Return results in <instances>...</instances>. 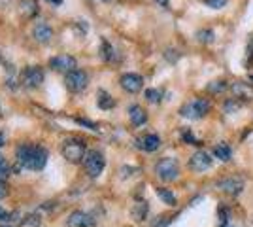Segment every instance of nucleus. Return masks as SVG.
<instances>
[{
    "mask_svg": "<svg viewBox=\"0 0 253 227\" xmlns=\"http://www.w3.org/2000/svg\"><path fill=\"white\" fill-rule=\"evenodd\" d=\"M15 159L23 169L29 171H42L47 163V151L42 146H17L15 148Z\"/></svg>",
    "mask_w": 253,
    "mask_h": 227,
    "instance_id": "obj_1",
    "label": "nucleus"
},
{
    "mask_svg": "<svg viewBox=\"0 0 253 227\" xmlns=\"http://www.w3.org/2000/svg\"><path fill=\"white\" fill-rule=\"evenodd\" d=\"M155 174L163 182H174L179 176V165L174 157H163L155 163Z\"/></svg>",
    "mask_w": 253,
    "mask_h": 227,
    "instance_id": "obj_2",
    "label": "nucleus"
},
{
    "mask_svg": "<svg viewBox=\"0 0 253 227\" xmlns=\"http://www.w3.org/2000/svg\"><path fill=\"white\" fill-rule=\"evenodd\" d=\"M210 108H211L210 100H206V98H195V100H191L187 104H183L179 108V114L187 119H201L210 112Z\"/></svg>",
    "mask_w": 253,
    "mask_h": 227,
    "instance_id": "obj_3",
    "label": "nucleus"
},
{
    "mask_svg": "<svg viewBox=\"0 0 253 227\" xmlns=\"http://www.w3.org/2000/svg\"><path fill=\"white\" fill-rule=\"evenodd\" d=\"M63 157L70 163H80L85 159V142L80 138H68L63 142Z\"/></svg>",
    "mask_w": 253,
    "mask_h": 227,
    "instance_id": "obj_4",
    "label": "nucleus"
},
{
    "mask_svg": "<svg viewBox=\"0 0 253 227\" xmlns=\"http://www.w3.org/2000/svg\"><path fill=\"white\" fill-rule=\"evenodd\" d=\"M84 167H85V173L89 174L91 178H98V176L102 174V171H104V167H106L104 155L96 150L89 151L84 159Z\"/></svg>",
    "mask_w": 253,
    "mask_h": 227,
    "instance_id": "obj_5",
    "label": "nucleus"
},
{
    "mask_svg": "<svg viewBox=\"0 0 253 227\" xmlns=\"http://www.w3.org/2000/svg\"><path fill=\"white\" fill-rule=\"evenodd\" d=\"M89 84V76L84 70H72L64 76V86L68 87L72 93H80L84 91L85 87Z\"/></svg>",
    "mask_w": 253,
    "mask_h": 227,
    "instance_id": "obj_6",
    "label": "nucleus"
},
{
    "mask_svg": "<svg viewBox=\"0 0 253 227\" xmlns=\"http://www.w3.org/2000/svg\"><path fill=\"white\" fill-rule=\"evenodd\" d=\"M211 165H213V159H211L210 153L204 150L195 151L189 159V169L195 173H204V171L211 169Z\"/></svg>",
    "mask_w": 253,
    "mask_h": 227,
    "instance_id": "obj_7",
    "label": "nucleus"
},
{
    "mask_svg": "<svg viewBox=\"0 0 253 227\" xmlns=\"http://www.w3.org/2000/svg\"><path fill=\"white\" fill-rule=\"evenodd\" d=\"M244 185H246V182L240 176H229V178H223V180L217 182V187L221 189L223 193L232 195V197H238V195L242 193Z\"/></svg>",
    "mask_w": 253,
    "mask_h": 227,
    "instance_id": "obj_8",
    "label": "nucleus"
},
{
    "mask_svg": "<svg viewBox=\"0 0 253 227\" xmlns=\"http://www.w3.org/2000/svg\"><path fill=\"white\" fill-rule=\"evenodd\" d=\"M43 82V72L40 70V66H27L23 70V84L25 87H40Z\"/></svg>",
    "mask_w": 253,
    "mask_h": 227,
    "instance_id": "obj_9",
    "label": "nucleus"
},
{
    "mask_svg": "<svg viewBox=\"0 0 253 227\" xmlns=\"http://www.w3.org/2000/svg\"><path fill=\"white\" fill-rule=\"evenodd\" d=\"M49 66L57 72H66L68 74V72L76 70V59L70 55H57V57L49 59Z\"/></svg>",
    "mask_w": 253,
    "mask_h": 227,
    "instance_id": "obj_10",
    "label": "nucleus"
},
{
    "mask_svg": "<svg viewBox=\"0 0 253 227\" xmlns=\"http://www.w3.org/2000/svg\"><path fill=\"white\" fill-rule=\"evenodd\" d=\"M121 87L125 89L126 93H138V91H142V86H144V78L138 74H132V72H128V74H123L121 76Z\"/></svg>",
    "mask_w": 253,
    "mask_h": 227,
    "instance_id": "obj_11",
    "label": "nucleus"
},
{
    "mask_svg": "<svg viewBox=\"0 0 253 227\" xmlns=\"http://www.w3.org/2000/svg\"><path fill=\"white\" fill-rule=\"evenodd\" d=\"M95 218L82 210H76L68 216V227H95Z\"/></svg>",
    "mask_w": 253,
    "mask_h": 227,
    "instance_id": "obj_12",
    "label": "nucleus"
},
{
    "mask_svg": "<svg viewBox=\"0 0 253 227\" xmlns=\"http://www.w3.org/2000/svg\"><path fill=\"white\" fill-rule=\"evenodd\" d=\"M231 91L234 93V97L240 100H253V86L246 84V82H234L231 86Z\"/></svg>",
    "mask_w": 253,
    "mask_h": 227,
    "instance_id": "obj_13",
    "label": "nucleus"
},
{
    "mask_svg": "<svg viewBox=\"0 0 253 227\" xmlns=\"http://www.w3.org/2000/svg\"><path fill=\"white\" fill-rule=\"evenodd\" d=\"M136 146L142 151H155V150H159V146H161V138H159L157 135H146V136L138 138Z\"/></svg>",
    "mask_w": 253,
    "mask_h": 227,
    "instance_id": "obj_14",
    "label": "nucleus"
},
{
    "mask_svg": "<svg viewBox=\"0 0 253 227\" xmlns=\"http://www.w3.org/2000/svg\"><path fill=\"white\" fill-rule=\"evenodd\" d=\"M32 36L38 40V42H49L53 38V31H51V27L49 25H45V23H38L34 29H32Z\"/></svg>",
    "mask_w": 253,
    "mask_h": 227,
    "instance_id": "obj_15",
    "label": "nucleus"
},
{
    "mask_svg": "<svg viewBox=\"0 0 253 227\" xmlns=\"http://www.w3.org/2000/svg\"><path fill=\"white\" fill-rule=\"evenodd\" d=\"M128 118L132 121V125H144L146 121H148V114H146V110L142 108V106H138V104H132L130 108H128Z\"/></svg>",
    "mask_w": 253,
    "mask_h": 227,
    "instance_id": "obj_16",
    "label": "nucleus"
},
{
    "mask_svg": "<svg viewBox=\"0 0 253 227\" xmlns=\"http://www.w3.org/2000/svg\"><path fill=\"white\" fill-rule=\"evenodd\" d=\"M213 155L223 163H229L232 159V150L227 142H219L215 148H213Z\"/></svg>",
    "mask_w": 253,
    "mask_h": 227,
    "instance_id": "obj_17",
    "label": "nucleus"
},
{
    "mask_svg": "<svg viewBox=\"0 0 253 227\" xmlns=\"http://www.w3.org/2000/svg\"><path fill=\"white\" fill-rule=\"evenodd\" d=\"M19 13H21L23 17H32V15H36V13H38V4H36V0H21V4H19Z\"/></svg>",
    "mask_w": 253,
    "mask_h": 227,
    "instance_id": "obj_18",
    "label": "nucleus"
},
{
    "mask_svg": "<svg viewBox=\"0 0 253 227\" xmlns=\"http://www.w3.org/2000/svg\"><path fill=\"white\" fill-rule=\"evenodd\" d=\"M148 212H149V205L146 201L136 203V205L132 206V218H134V222H144L148 218Z\"/></svg>",
    "mask_w": 253,
    "mask_h": 227,
    "instance_id": "obj_19",
    "label": "nucleus"
},
{
    "mask_svg": "<svg viewBox=\"0 0 253 227\" xmlns=\"http://www.w3.org/2000/svg\"><path fill=\"white\" fill-rule=\"evenodd\" d=\"M157 197L165 203V205L169 206H176L178 205V199H176V195L172 193L170 189H165V187H157Z\"/></svg>",
    "mask_w": 253,
    "mask_h": 227,
    "instance_id": "obj_20",
    "label": "nucleus"
},
{
    "mask_svg": "<svg viewBox=\"0 0 253 227\" xmlns=\"http://www.w3.org/2000/svg\"><path fill=\"white\" fill-rule=\"evenodd\" d=\"M98 106L102 110H110V108H114L116 106V100H114V97L112 95H108L106 91H98Z\"/></svg>",
    "mask_w": 253,
    "mask_h": 227,
    "instance_id": "obj_21",
    "label": "nucleus"
},
{
    "mask_svg": "<svg viewBox=\"0 0 253 227\" xmlns=\"http://www.w3.org/2000/svg\"><path fill=\"white\" fill-rule=\"evenodd\" d=\"M210 93H223L225 89H227V82L225 80H215V82H211V84H208V87H206Z\"/></svg>",
    "mask_w": 253,
    "mask_h": 227,
    "instance_id": "obj_22",
    "label": "nucleus"
},
{
    "mask_svg": "<svg viewBox=\"0 0 253 227\" xmlns=\"http://www.w3.org/2000/svg\"><path fill=\"white\" fill-rule=\"evenodd\" d=\"M197 38H199L201 44H211L213 38H215V34H213V31L206 29V31H199V33H197Z\"/></svg>",
    "mask_w": 253,
    "mask_h": 227,
    "instance_id": "obj_23",
    "label": "nucleus"
},
{
    "mask_svg": "<svg viewBox=\"0 0 253 227\" xmlns=\"http://www.w3.org/2000/svg\"><path fill=\"white\" fill-rule=\"evenodd\" d=\"M161 97H163V93L159 89H146V98H148L149 102L157 104V102H161Z\"/></svg>",
    "mask_w": 253,
    "mask_h": 227,
    "instance_id": "obj_24",
    "label": "nucleus"
},
{
    "mask_svg": "<svg viewBox=\"0 0 253 227\" xmlns=\"http://www.w3.org/2000/svg\"><path fill=\"white\" fill-rule=\"evenodd\" d=\"M8 176H10V165H8V161L0 155V182L6 180Z\"/></svg>",
    "mask_w": 253,
    "mask_h": 227,
    "instance_id": "obj_25",
    "label": "nucleus"
},
{
    "mask_svg": "<svg viewBox=\"0 0 253 227\" xmlns=\"http://www.w3.org/2000/svg\"><path fill=\"white\" fill-rule=\"evenodd\" d=\"M204 4L211 10H221L229 4V0H204Z\"/></svg>",
    "mask_w": 253,
    "mask_h": 227,
    "instance_id": "obj_26",
    "label": "nucleus"
},
{
    "mask_svg": "<svg viewBox=\"0 0 253 227\" xmlns=\"http://www.w3.org/2000/svg\"><path fill=\"white\" fill-rule=\"evenodd\" d=\"M102 57H104L106 61H112V59L116 57V55H114V47L108 42H102Z\"/></svg>",
    "mask_w": 253,
    "mask_h": 227,
    "instance_id": "obj_27",
    "label": "nucleus"
},
{
    "mask_svg": "<svg viewBox=\"0 0 253 227\" xmlns=\"http://www.w3.org/2000/svg\"><path fill=\"white\" fill-rule=\"evenodd\" d=\"M240 108V104L236 102V98H232V100H227L225 102V112L227 114H236V110Z\"/></svg>",
    "mask_w": 253,
    "mask_h": 227,
    "instance_id": "obj_28",
    "label": "nucleus"
},
{
    "mask_svg": "<svg viewBox=\"0 0 253 227\" xmlns=\"http://www.w3.org/2000/svg\"><path fill=\"white\" fill-rule=\"evenodd\" d=\"M181 136H183V140H185V142H191V144H197V140H195V136H193V133H189V131H183V133H181Z\"/></svg>",
    "mask_w": 253,
    "mask_h": 227,
    "instance_id": "obj_29",
    "label": "nucleus"
},
{
    "mask_svg": "<svg viewBox=\"0 0 253 227\" xmlns=\"http://www.w3.org/2000/svg\"><path fill=\"white\" fill-rule=\"evenodd\" d=\"M80 125H85V127H89V129H93V131H96V125L95 123H91V121H87V119H76Z\"/></svg>",
    "mask_w": 253,
    "mask_h": 227,
    "instance_id": "obj_30",
    "label": "nucleus"
},
{
    "mask_svg": "<svg viewBox=\"0 0 253 227\" xmlns=\"http://www.w3.org/2000/svg\"><path fill=\"white\" fill-rule=\"evenodd\" d=\"M10 218H11V214H8V212H6V210L0 206V222H8Z\"/></svg>",
    "mask_w": 253,
    "mask_h": 227,
    "instance_id": "obj_31",
    "label": "nucleus"
},
{
    "mask_svg": "<svg viewBox=\"0 0 253 227\" xmlns=\"http://www.w3.org/2000/svg\"><path fill=\"white\" fill-rule=\"evenodd\" d=\"M6 193H8V187H6V184H4V182H0V199H2Z\"/></svg>",
    "mask_w": 253,
    "mask_h": 227,
    "instance_id": "obj_32",
    "label": "nucleus"
},
{
    "mask_svg": "<svg viewBox=\"0 0 253 227\" xmlns=\"http://www.w3.org/2000/svg\"><path fill=\"white\" fill-rule=\"evenodd\" d=\"M45 2H49L53 6H61V4H63V0H45Z\"/></svg>",
    "mask_w": 253,
    "mask_h": 227,
    "instance_id": "obj_33",
    "label": "nucleus"
},
{
    "mask_svg": "<svg viewBox=\"0 0 253 227\" xmlns=\"http://www.w3.org/2000/svg\"><path fill=\"white\" fill-rule=\"evenodd\" d=\"M155 2L161 4V6H167V4H169V0H155Z\"/></svg>",
    "mask_w": 253,
    "mask_h": 227,
    "instance_id": "obj_34",
    "label": "nucleus"
},
{
    "mask_svg": "<svg viewBox=\"0 0 253 227\" xmlns=\"http://www.w3.org/2000/svg\"><path fill=\"white\" fill-rule=\"evenodd\" d=\"M2 142H4V135L0 133V146H2Z\"/></svg>",
    "mask_w": 253,
    "mask_h": 227,
    "instance_id": "obj_35",
    "label": "nucleus"
},
{
    "mask_svg": "<svg viewBox=\"0 0 253 227\" xmlns=\"http://www.w3.org/2000/svg\"><path fill=\"white\" fill-rule=\"evenodd\" d=\"M221 227H231V226H229V224H225V226H221Z\"/></svg>",
    "mask_w": 253,
    "mask_h": 227,
    "instance_id": "obj_36",
    "label": "nucleus"
},
{
    "mask_svg": "<svg viewBox=\"0 0 253 227\" xmlns=\"http://www.w3.org/2000/svg\"><path fill=\"white\" fill-rule=\"evenodd\" d=\"M0 227H11V226H0Z\"/></svg>",
    "mask_w": 253,
    "mask_h": 227,
    "instance_id": "obj_37",
    "label": "nucleus"
}]
</instances>
